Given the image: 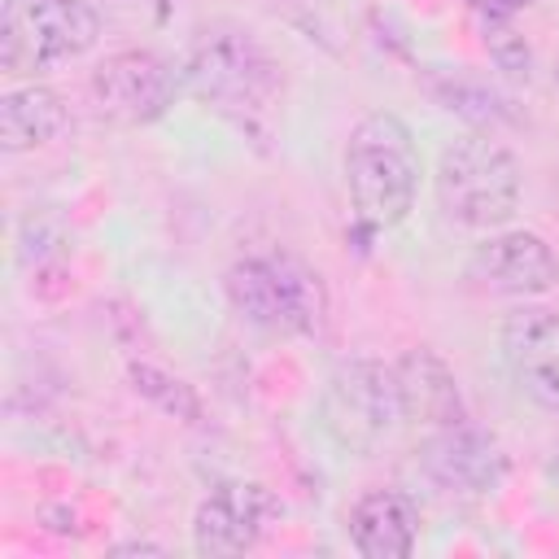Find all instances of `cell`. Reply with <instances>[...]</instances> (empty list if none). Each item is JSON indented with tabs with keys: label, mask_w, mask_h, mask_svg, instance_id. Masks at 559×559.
I'll return each instance as SVG.
<instances>
[{
	"label": "cell",
	"mask_w": 559,
	"mask_h": 559,
	"mask_svg": "<svg viewBox=\"0 0 559 559\" xmlns=\"http://www.w3.org/2000/svg\"><path fill=\"white\" fill-rule=\"evenodd\" d=\"M179 79L201 105L236 118L240 127L262 122L275 109L280 87H284L280 61L245 26L201 31V39L192 44Z\"/></svg>",
	"instance_id": "cell-1"
},
{
	"label": "cell",
	"mask_w": 559,
	"mask_h": 559,
	"mask_svg": "<svg viewBox=\"0 0 559 559\" xmlns=\"http://www.w3.org/2000/svg\"><path fill=\"white\" fill-rule=\"evenodd\" d=\"M345 188L367 231L397 227L419 192V148L397 114H367L345 144Z\"/></svg>",
	"instance_id": "cell-2"
},
{
	"label": "cell",
	"mask_w": 559,
	"mask_h": 559,
	"mask_svg": "<svg viewBox=\"0 0 559 559\" xmlns=\"http://www.w3.org/2000/svg\"><path fill=\"white\" fill-rule=\"evenodd\" d=\"M227 297L249 323L280 336H314L328 323L323 275L284 249L240 258L227 271Z\"/></svg>",
	"instance_id": "cell-3"
},
{
	"label": "cell",
	"mask_w": 559,
	"mask_h": 559,
	"mask_svg": "<svg viewBox=\"0 0 559 559\" xmlns=\"http://www.w3.org/2000/svg\"><path fill=\"white\" fill-rule=\"evenodd\" d=\"M437 205L459 227L498 231L520 205V162L489 135L445 144L437 162Z\"/></svg>",
	"instance_id": "cell-4"
},
{
	"label": "cell",
	"mask_w": 559,
	"mask_h": 559,
	"mask_svg": "<svg viewBox=\"0 0 559 559\" xmlns=\"http://www.w3.org/2000/svg\"><path fill=\"white\" fill-rule=\"evenodd\" d=\"M100 35L87 0H4L0 9V66L4 74H39L83 57Z\"/></svg>",
	"instance_id": "cell-5"
},
{
	"label": "cell",
	"mask_w": 559,
	"mask_h": 559,
	"mask_svg": "<svg viewBox=\"0 0 559 559\" xmlns=\"http://www.w3.org/2000/svg\"><path fill=\"white\" fill-rule=\"evenodd\" d=\"M319 415H323V428L336 445H345L354 454L380 450L393 437V428L406 419L393 367L371 362V358L345 362L328 380V389L319 397Z\"/></svg>",
	"instance_id": "cell-6"
},
{
	"label": "cell",
	"mask_w": 559,
	"mask_h": 559,
	"mask_svg": "<svg viewBox=\"0 0 559 559\" xmlns=\"http://www.w3.org/2000/svg\"><path fill=\"white\" fill-rule=\"evenodd\" d=\"M175 92H179V74L157 52H144V48L114 52L92 70V96L100 114L131 122V127L162 118Z\"/></svg>",
	"instance_id": "cell-7"
},
{
	"label": "cell",
	"mask_w": 559,
	"mask_h": 559,
	"mask_svg": "<svg viewBox=\"0 0 559 559\" xmlns=\"http://www.w3.org/2000/svg\"><path fill=\"white\" fill-rule=\"evenodd\" d=\"M467 275L498 297H537L559 280L555 249L537 231H489L467 258Z\"/></svg>",
	"instance_id": "cell-8"
},
{
	"label": "cell",
	"mask_w": 559,
	"mask_h": 559,
	"mask_svg": "<svg viewBox=\"0 0 559 559\" xmlns=\"http://www.w3.org/2000/svg\"><path fill=\"white\" fill-rule=\"evenodd\" d=\"M275 515H280V502L271 498L266 485L231 480L201 498L197 520H192V542L201 555H240L258 546V537L266 533Z\"/></svg>",
	"instance_id": "cell-9"
},
{
	"label": "cell",
	"mask_w": 559,
	"mask_h": 559,
	"mask_svg": "<svg viewBox=\"0 0 559 559\" xmlns=\"http://www.w3.org/2000/svg\"><path fill=\"white\" fill-rule=\"evenodd\" d=\"M502 354L515 384L550 415H559V310L520 306L502 323Z\"/></svg>",
	"instance_id": "cell-10"
},
{
	"label": "cell",
	"mask_w": 559,
	"mask_h": 559,
	"mask_svg": "<svg viewBox=\"0 0 559 559\" xmlns=\"http://www.w3.org/2000/svg\"><path fill=\"white\" fill-rule=\"evenodd\" d=\"M419 463H424V472H428L441 489H450V493H472V498L489 493V489L502 480V472H507L502 450H498L480 428H472L467 419H463V424H450V428H437V432L424 441Z\"/></svg>",
	"instance_id": "cell-11"
},
{
	"label": "cell",
	"mask_w": 559,
	"mask_h": 559,
	"mask_svg": "<svg viewBox=\"0 0 559 559\" xmlns=\"http://www.w3.org/2000/svg\"><path fill=\"white\" fill-rule=\"evenodd\" d=\"M393 376H397V393H402V415L411 424H424V428L437 432V428H450V424L467 419L463 397H459V380L432 349L402 354Z\"/></svg>",
	"instance_id": "cell-12"
},
{
	"label": "cell",
	"mask_w": 559,
	"mask_h": 559,
	"mask_svg": "<svg viewBox=\"0 0 559 559\" xmlns=\"http://www.w3.org/2000/svg\"><path fill=\"white\" fill-rule=\"evenodd\" d=\"M419 511L402 489H371L349 511V542L362 559H406L415 550Z\"/></svg>",
	"instance_id": "cell-13"
},
{
	"label": "cell",
	"mask_w": 559,
	"mask_h": 559,
	"mask_svg": "<svg viewBox=\"0 0 559 559\" xmlns=\"http://www.w3.org/2000/svg\"><path fill=\"white\" fill-rule=\"evenodd\" d=\"M66 127V105L52 87H17L0 100V144L9 153H26V148H39L48 144L52 135H61Z\"/></svg>",
	"instance_id": "cell-14"
},
{
	"label": "cell",
	"mask_w": 559,
	"mask_h": 559,
	"mask_svg": "<svg viewBox=\"0 0 559 559\" xmlns=\"http://www.w3.org/2000/svg\"><path fill=\"white\" fill-rule=\"evenodd\" d=\"M485 22H507V17H515L520 9H528L533 0H467Z\"/></svg>",
	"instance_id": "cell-15"
},
{
	"label": "cell",
	"mask_w": 559,
	"mask_h": 559,
	"mask_svg": "<svg viewBox=\"0 0 559 559\" xmlns=\"http://www.w3.org/2000/svg\"><path fill=\"white\" fill-rule=\"evenodd\" d=\"M114 555H162V546H148V542H131V546H114Z\"/></svg>",
	"instance_id": "cell-16"
}]
</instances>
